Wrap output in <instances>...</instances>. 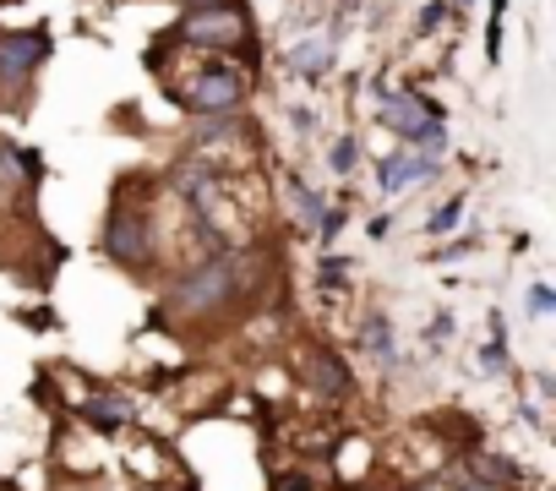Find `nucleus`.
<instances>
[{
	"mask_svg": "<svg viewBox=\"0 0 556 491\" xmlns=\"http://www.w3.org/2000/svg\"><path fill=\"white\" fill-rule=\"evenodd\" d=\"M306 377H312V388H317V393H328V399H339V393L350 388V372H344V361H339V355H328V350H317V355H312Z\"/></svg>",
	"mask_w": 556,
	"mask_h": 491,
	"instance_id": "nucleus-8",
	"label": "nucleus"
},
{
	"mask_svg": "<svg viewBox=\"0 0 556 491\" xmlns=\"http://www.w3.org/2000/svg\"><path fill=\"white\" fill-rule=\"evenodd\" d=\"M240 99H245V77L229 72V66H207L191 83V104L186 110H197V115H235Z\"/></svg>",
	"mask_w": 556,
	"mask_h": 491,
	"instance_id": "nucleus-2",
	"label": "nucleus"
},
{
	"mask_svg": "<svg viewBox=\"0 0 556 491\" xmlns=\"http://www.w3.org/2000/svg\"><path fill=\"white\" fill-rule=\"evenodd\" d=\"M104 235H110L104 246H110V257H115V263H126V268H148L153 246H148V224H142V213L115 207L110 224H104Z\"/></svg>",
	"mask_w": 556,
	"mask_h": 491,
	"instance_id": "nucleus-4",
	"label": "nucleus"
},
{
	"mask_svg": "<svg viewBox=\"0 0 556 491\" xmlns=\"http://www.w3.org/2000/svg\"><path fill=\"white\" fill-rule=\"evenodd\" d=\"M447 333H453V317H437L431 323V344H447Z\"/></svg>",
	"mask_w": 556,
	"mask_h": 491,
	"instance_id": "nucleus-19",
	"label": "nucleus"
},
{
	"mask_svg": "<svg viewBox=\"0 0 556 491\" xmlns=\"http://www.w3.org/2000/svg\"><path fill=\"white\" fill-rule=\"evenodd\" d=\"M458 213H464V202H447V207H442V213L431 218V235H442V229H453V224H458Z\"/></svg>",
	"mask_w": 556,
	"mask_h": 491,
	"instance_id": "nucleus-14",
	"label": "nucleus"
},
{
	"mask_svg": "<svg viewBox=\"0 0 556 491\" xmlns=\"http://www.w3.org/2000/svg\"><path fill=\"white\" fill-rule=\"evenodd\" d=\"M442 23H447V7H442V0H437V7H426V12H420V34H437Z\"/></svg>",
	"mask_w": 556,
	"mask_h": 491,
	"instance_id": "nucleus-13",
	"label": "nucleus"
},
{
	"mask_svg": "<svg viewBox=\"0 0 556 491\" xmlns=\"http://www.w3.org/2000/svg\"><path fill=\"white\" fill-rule=\"evenodd\" d=\"M180 39H191V45H213V50H240V55H251L256 61V39L245 34V12L235 7V0H224V7H202V12H191L186 23H180Z\"/></svg>",
	"mask_w": 556,
	"mask_h": 491,
	"instance_id": "nucleus-1",
	"label": "nucleus"
},
{
	"mask_svg": "<svg viewBox=\"0 0 556 491\" xmlns=\"http://www.w3.org/2000/svg\"><path fill=\"white\" fill-rule=\"evenodd\" d=\"M229 295H235V274H229V263H224V257L202 263L197 274H186V279L175 285V301H180L186 312H207V306H224Z\"/></svg>",
	"mask_w": 556,
	"mask_h": 491,
	"instance_id": "nucleus-3",
	"label": "nucleus"
},
{
	"mask_svg": "<svg viewBox=\"0 0 556 491\" xmlns=\"http://www.w3.org/2000/svg\"><path fill=\"white\" fill-rule=\"evenodd\" d=\"M377 121H382L393 137H409V142H415V131H420L426 121H442V104H431V99H420V93H382V99H377Z\"/></svg>",
	"mask_w": 556,
	"mask_h": 491,
	"instance_id": "nucleus-5",
	"label": "nucleus"
},
{
	"mask_svg": "<svg viewBox=\"0 0 556 491\" xmlns=\"http://www.w3.org/2000/svg\"><path fill=\"white\" fill-rule=\"evenodd\" d=\"M333 61H339L333 39H301V45H290V72L295 77H323Z\"/></svg>",
	"mask_w": 556,
	"mask_h": 491,
	"instance_id": "nucleus-7",
	"label": "nucleus"
},
{
	"mask_svg": "<svg viewBox=\"0 0 556 491\" xmlns=\"http://www.w3.org/2000/svg\"><path fill=\"white\" fill-rule=\"evenodd\" d=\"M344 274H350V263H344V257H339V263H333V257L323 263V279H328V285H344Z\"/></svg>",
	"mask_w": 556,
	"mask_h": 491,
	"instance_id": "nucleus-18",
	"label": "nucleus"
},
{
	"mask_svg": "<svg viewBox=\"0 0 556 491\" xmlns=\"http://www.w3.org/2000/svg\"><path fill=\"white\" fill-rule=\"evenodd\" d=\"M45 55H50V45L34 39V34H0V77L7 83H23Z\"/></svg>",
	"mask_w": 556,
	"mask_h": 491,
	"instance_id": "nucleus-6",
	"label": "nucleus"
},
{
	"mask_svg": "<svg viewBox=\"0 0 556 491\" xmlns=\"http://www.w3.org/2000/svg\"><path fill=\"white\" fill-rule=\"evenodd\" d=\"M317 224H323V240H333V235L344 229V207H339V213H323Z\"/></svg>",
	"mask_w": 556,
	"mask_h": 491,
	"instance_id": "nucleus-17",
	"label": "nucleus"
},
{
	"mask_svg": "<svg viewBox=\"0 0 556 491\" xmlns=\"http://www.w3.org/2000/svg\"><path fill=\"white\" fill-rule=\"evenodd\" d=\"M93 431H121L126 420H131V410H126V399H88L83 410H77Z\"/></svg>",
	"mask_w": 556,
	"mask_h": 491,
	"instance_id": "nucleus-9",
	"label": "nucleus"
},
{
	"mask_svg": "<svg viewBox=\"0 0 556 491\" xmlns=\"http://www.w3.org/2000/svg\"><path fill=\"white\" fill-rule=\"evenodd\" d=\"M180 7H191V12H202V7H224V0H180Z\"/></svg>",
	"mask_w": 556,
	"mask_h": 491,
	"instance_id": "nucleus-20",
	"label": "nucleus"
},
{
	"mask_svg": "<svg viewBox=\"0 0 556 491\" xmlns=\"http://www.w3.org/2000/svg\"><path fill=\"white\" fill-rule=\"evenodd\" d=\"M458 491H491V486H485V480H469V486H458Z\"/></svg>",
	"mask_w": 556,
	"mask_h": 491,
	"instance_id": "nucleus-21",
	"label": "nucleus"
},
{
	"mask_svg": "<svg viewBox=\"0 0 556 491\" xmlns=\"http://www.w3.org/2000/svg\"><path fill=\"white\" fill-rule=\"evenodd\" d=\"M355 164H361V142H355V137H339V142L328 148V169H333V175H350Z\"/></svg>",
	"mask_w": 556,
	"mask_h": 491,
	"instance_id": "nucleus-11",
	"label": "nucleus"
},
{
	"mask_svg": "<svg viewBox=\"0 0 556 491\" xmlns=\"http://www.w3.org/2000/svg\"><path fill=\"white\" fill-rule=\"evenodd\" d=\"M273 491H312V475H278Z\"/></svg>",
	"mask_w": 556,
	"mask_h": 491,
	"instance_id": "nucleus-16",
	"label": "nucleus"
},
{
	"mask_svg": "<svg viewBox=\"0 0 556 491\" xmlns=\"http://www.w3.org/2000/svg\"><path fill=\"white\" fill-rule=\"evenodd\" d=\"M366 350L382 361V366H393V323L377 312V317H366Z\"/></svg>",
	"mask_w": 556,
	"mask_h": 491,
	"instance_id": "nucleus-10",
	"label": "nucleus"
},
{
	"mask_svg": "<svg viewBox=\"0 0 556 491\" xmlns=\"http://www.w3.org/2000/svg\"><path fill=\"white\" fill-rule=\"evenodd\" d=\"M295 197H301V213H306V218H323V213H328V207H323V197H317L306 180H295Z\"/></svg>",
	"mask_w": 556,
	"mask_h": 491,
	"instance_id": "nucleus-12",
	"label": "nucleus"
},
{
	"mask_svg": "<svg viewBox=\"0 0 556 491\" xmlns=\"http://www.w3.org/2000/svg\"><path fill=\"white\" fill-rule=\"evenodd\" d=\"M551 306H556V301H551V290H545V285H534V290H529V312H534V317H551Z\"/></svg>",
	"mask_w": 556,
	"mask_h": 491,
	"instance_id": "nucleus-15",
	"label": "nucleus"
}]
</instances>
